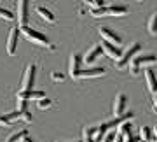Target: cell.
<instances>
[{
  "label": "cell",
  "instance_id": "1",
  "mask_svg": "<svg viewBox=\"0 0 157 142\" xmlns=\"http://www.w3.org/2000/svg\"><path fill=\"white\" fill-rule=\"evenodd\" d=\"M140 49H141V46H140V42H133V44L129 46L128 49L122 53V56L119 58L117 62H115V67L119 68V70H122V68H126L129 65V62L135 58V55H138L140 53Z\"/></svg>",
  "mask_w": 157,
  "mask_h": 142
},
{
  "label": "cell",
  "instance_id": "2",
  "mask_svg": "<svg viewBox=\"0 0 157 142\" xmlns=\"http://www.w3.org/2000/svg\"><path fill=\"white\" fill-rule=\"evenodd\" d=\"M19 32H23V35L26 37L28 40H32V42H35V44H40V46H51L49 39L45 37L44 34H40V32H37V30L30 28L28 25L26 26H19Z\"/></svg>",
  "mask_w": 157,
  "mask_h": 142
},
{
  "label": "cell",
  "instance_id": "3",
  "mask_svg": "<svg viewBox=\"0 0 157 142\" xmlns=\"http://www.w3.org/2000/svg\"><path fill=\"white\" fill-rule=\"evenodd\" d=\"M35 70H37V67H35L33 63H30L28 67H26L19 91H32V88H33V84H35Z\"/></svg>",
  "mask_w": 157,
  "mask_h": 142
},
{
  "label": "cell",
  "instance_id": "4",
  "mask_svg": "<svg viewBox=\"0 0 157 142\" xmlns=\"http://www.w3.org/2000/svg\"><path fill=\"white\" fill-rule=\"evenodd\" d=\"M28 12H30V0H19L17 2V19H19L21 26H26Z\"/></svg>",
  "mask_w": 157,
  "mask_h": 142
},
{
  "label": "cell",
  "instance_id": "5",
  "mask_svg": "<svg viewBox=\"0 0 157 142\" xmlns=\"http://www.w3.org/2000/svg\"><path fill=\"white\" fill-rule=\"evenodd\" d=\"M100 35L103 37V40H107V42H110V44H113V46H117V47H121V44H122L121 35L115 34L113 30L107 28V26H101V28H100Z\"/></svg>",
  "mask_w": 157,
  "mask_h": 142
},
{
  "label": "cell",
  "instance_id": "6",
  "mask_svg": "<svg viewBox=\"0 0 157 142\" xmlns=\"http://www.w3.org/2000/svg\"><path fill=\"white\" fill-rule=\"evenodd\" d=\"M105 74V68L101 67H94V68H86L82 70L80 68V72L75 75V79H87V77H101V75Z\"/></svg>",
  "mask_w": 157,
  "mask_h": 142
},
{
  "label": "cell",
  "instance_id": "7",
  "mask_svg": "<svg viewBox=\"0 0 157 142\" xmlns=\"http://www.w3.org/2000/svg\"><path fill=\"white\" fill-rule=\"evenodd\" d=\"M126 102H128V98L124 93H119L115 100H113V116L119 118V116H122L124 111H126Z\"/></svg>",
  "mask_w": 157,
  "mask_h": 142
},
{
  "label": "cell",
  "instance_id": "8",
  "mask_svg": "<svg viewBox=\"0 0 157 142\" xmlns=\"http://www.w3.org/2000/svg\"><path fill=\"white\" fill-rule=\"evenodd\" d=\"M100 46H101V49L107 53L110 58H113V60H119V58L122 56V49H121V47H117V46L110 44V42H107V40H103Z\"/></svg>",
  "mask_w": 157,
  "mask_h": 142
},
{
  "label": "cell",
  "instance_id": "9",
  "mask_svg": "<svg viewBox=\"0 0 157 142\" xmlns=\"http://www.w3.org/2000/svg\"><path fill=\"white\" fill-rule=\"evenodd\" d=\"M17 37H19V28L14 26L9 34V39H7V53L9 55H16V47H17Z\"/></svg>",
  "mask_w": 157,
  "mask_h": 142
},
{
  "label": "cell",
  "instance_id": "10",
  "mask_svg": "<svg viewBox=\"0 0 157 142\" xmlns=\"http://www.w3.org/2000/svg\"><path fill=\"white\" fill-rule=\"evenodd\" d=\"M44 97V91H17V100H42Z\"/></svg>",
  "mask_w": 157,
  "mask_h": 142
},
{
  "label": "cell",
  "instance_id": "11",
  "mask_svg": "<svg viewBox=\"0 0 157 142\" xmlns=\"http://www.w3.org/2000/svg\"><path fill=\"white\" fill-rule=\"evenodd\" d=\"M145 79H147V86H148L150 93L152 95H155L157 93V77H155V74H154L152 68H147L145 70Z\"/></svg>",
  "mask_w": 157,
  "mask_h": 142
},
{
  "label": "cell",
  "instance_id": "12",
  "mask_svg": "<svg viewBox=\"0 0 157 142\" xmlns=\"http://www.w3.org/2000/svg\"><path fill=\"white\" fill-rule=\"evenodd\" d=\"M80 62H82V58L78 56V55H72V58H70V75H72L73 79L80 72Z\"/></svg>",
  "mask_w": 157,
  "mask_h": 142
},
{
  "label": "cell",
  "instance_id": "13",
  "mask_svg": "<svg viewBox=\"0 0 157 142\" xmlns=\"http://www.w3.org/2000/svg\"><path fill=\"white\" fill-rule=\"evenodd\" d=\"M107 14H110V16H124V14H128V7L113 4V6L107 7Z\"/></svg>",
  "mask_w": 157,
  "mask_h": 142
},
{
  "label": "cell",
  "instance_id": "14",
  "mask_svg": "<svg viewBox=\"0 0 157 142\" xmlns=\"http://www.w3.org/2000/svg\"><path fill=\"white\" fill-rule=\"evenodd\" d=\"M37 12H39V16L47 23H56V18L54 14L49 11V9H45V7H37Z\"/></svg>",
  "mask_w": 157,
  "mask_h": 142
},
{
  "label": "cell",
  "instance_id": "15",
  "mask_svg": "<svg viewBox=\"0 0 157 142\" xmlns=\"http://www.w3.org/2000/svg\"><path fill=\"white\" fill-rule=\"evenodd\" d=\"M101 51H103V49H101V46H94V47H93V49H91V51L84 56V62L87 63V65H89V63H93L96 58L101 55Z\"/></svg>",
  "mask_w": 157,
  "mask_h": 142
},
{
  "label": "cell",
  "instance_id": "16",
  "mask_svg": "<svg viewBox=\"0 0 157 142\" xmlns=\"http://www.w3.org/2000/svg\"><path fill=\"white\" fill-rule=\"evenodd\" d=\"M152 139H154V132H152V128L143 126V128L140 130V140L141 142H152Z\"/></svg>",
  "mask_w": 157,
  "mask_h": 142
},
{
  "label": "cell",
  "instance_id": "17",
  "mask_svg": "<svg viewBox=\"0 0 157 142\" xmlns=\"http://www.w3.org/2000/svg\"><path fill=\"white\" fill-rule=\"evenodd\" d=\"M138 60H140L141 67H145V65H152V63H155L157 62V56H155V55H141V56H138Z\"/></svg>",
  "mask_w": 157,
  "mask_h": 142
},
{
  "label": "cell",
  "instance_id": "18",
  "mask_svg": "<svg viewBox=\"0 0 157 142\" xmlns=\"http://www.w3.org/2000/svg\"><path fill=\"white\" fill-rule=\"evenodd\" d=\"M26 137H28V132L19 130V132H16V133H12V135L7 139V142H21L23 139H26Z\"/></svg>",
  "mask_w": 157,
  "mask_h": 142
},
{
  "label": "cell",
  "instance_id": "19",
  "mask_svg": "<svg viewBox=\"0 0 157 142\" xmlns=\"http://www.w3.org/2000/svg\"><path fill=\"white\" fill-rule=\"evenodd\" d=\"M140 68H141L140 60H138V56H135L131 62H129V70H131V74L133 75H138L140 74Z\"/></svg>",
  "mask_w": 157,
  "mask_h": 142
},
{
  "label": "cell",
  "instance_id": "20",
  "mask_svg": "<svg viewBox=\"0 0 157 142\" xmlns=\"http://www.w3.org/2000/svg\"><path fill=\"white\" fill-rule=\"evenodd\" d=\"M148 32L152 35H157V14H152V18L148 19Z\"/></svg>",
  "mask_w": 157,
  "mask_h": 142
},
{
  "label": "cell",
  "instance_id": "21",
  "mask_svg": "<svg viewBox=\"0 0 157 142\" xmlns=\"http://www.w3.org/2000/svg\"><path fill=\"white\" fill-rule=\"evenodd\" d=\"M0 18L11 21V19H14V14H12V11H9V9H6V7H0Z\"/></svg>",
  "mask_w": 157,
  "mask_h": 142
},
{
  "label": "cell",
  "instance_id": "22",
  "mask_svg": "<svg viewBox=\"0 0 157 142\" xmlns=\"http://www.w3.org/2000/svg\"><path fill=\"white\" fill-rule=\"evenodd\" d=\"M16 111L23 116V114L28 111V102H26V100H17V109Z\"/></svg>",
  "mask_w": 157,
  "mask_h": 142
},
{
  "label": "cell",
  "instance_id": "23",
  "mask_svg": "<svg viewBox=\"0 0 157 142\" xmlns=\"http://www.w3.org/2000/svg\"><path fill=\"white\" fill-rule=\"evenodd\" d=\"M91 14H93L94 18L105 16V14H107V7L103 6V7H98V9H91Z\"/></svg>",
  "mask_w": 157,
  "mask_h": 142
},
{
  "label": "cell",
  "instance_id": "24",
  "mask_svg": "<svg viewBox=\"0 0 157 142\" xmlns=\"http://www.w3.org/2000/svg\"><path fill=\"white\" fill-rule=\"evenodd\" d=\"M37 105H39V109H49L51 105H52V100H49V98H42V100L37 102Z\"/></svg>",
  "mask_w": 157,
  "mask_h": 142
},
{
  "label": "cell",
  "instance_id": "25",
  "mask_svg": "<svg viewBox=\"0 0 157 142\" xmlns=\"http://www.w3.org/2000/svg\"><path fill=\"white\" fill-rule=\"evenodd\" d=\"M51 77H52L54 81H59V83H61V81H65V75H63L61 72H52V74H51Z\"/></svg>",
  "mask_w": 157,
  "mask_h": 142
},
{
  "label": "cell",
  "instance_id": "26",
  "mask_svg": "<svg viewBox=\"0 0 157 142\" xmlns=\"http://www.w3.org/2000/svg\"><path fill=\"white\" fill-rule=\"evenodd\" d=\"M11 125V121L7 120L6 116H0V126H9Z\"/></svg>",
  "mask_w": 157,
  "mask_h": 142
},
{
  "label": "cell",
  "instance_id": "27",
  "mask_svg": "<svg viewBox=\"0 0 157 142\" xmlns=\"http://www.w3.org/2000/svg\"><path fill=\"white\" fill-rule=\"evenodd\" d=\"M21 120H25L26 123H32V114H30L28 111H26V112H25V114L21 116Z\"/></svg>",
  "mask_w": 157,
  "mask_h": 142
},
{
  "label": "cell",
  "instance_id": "28",
  "mask_svg": "<svg viewBox=\"0 0 157 142\" xmlns=\"http://www.w3.org/2000/svg\"><path fill=\"white\" fill-rule=\"evenodd\" d=\"M152 107H154V111L157 112V93L152 97Z\"/></svg>",
  "mask_w": 157,
  "mask_h": 142
},
{
  "label": "cell",
  "instance_id": "29",
  "mask_svg": "<svg viewBox=\"0 0 157 142\" xmlns=\"http://www.w3.org/2000/svg\"><path fill=\"white\" fill-rule=\"evenodd\" d=\"M113 139H115V133H108L105 137V142H113Z\"/></svg>",
  "mask_w": 157,
  "mask_h": 142
},
{
  "label": "cell",
  "instance_id": "30",
  "mask_svg": "<svg viewBox=\"0 0 157 142\" xmlns=\"http://www.w3.org/2000/svg\"><path fill=\"white\" fill-rule=\"evenodd\" d=\"M124 142H141L140 137H129V139H126Z\"/></svg>",
  "mask_w": 157,
  "mask_h": 142
},
{
  "label": "cell",
  "instance_id": "31",
  "mask_svg": "<svg viewBox=\"0 0 157 142\" xmlns=\"http://www.w3.org/2000/svg\"><path fill=\"white\" fill-rule=\"evenodd\" d=\"M152 132H154V139H152V142H157V126L155 128H152Z\"/></svg>",
  "mask_w": 157,
  "mask_h": 142
},
{
  "label": "cell",
  "instance_id": "32",
  "mask_svg": "<svg viewBox=\"0 0 157 142\" xmlns=\"http://www.w3.org/2000/svg\"><path fill=\"white\" fill-rule=\"evenodd\" d=\"M23 142H33V140H32L30 137H26V139H23Z\"/></svg>",
  "mask_w": 157,
  "mask_h": 142
}]
</instances>
